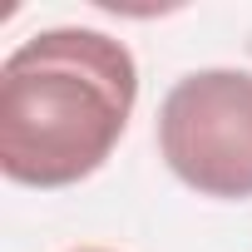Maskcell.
<instances>
[{"label": "cell", "mask_w": 252, "mask_h": 252, "mask_svg": "<svg viewBox=\"0 0 252 252\" xmlns=\"http://www.w3.org/2000/svg\"><path fill=\"white\" fill-rule=\"evenodd\" d=\"M74 252H109V247H74Z\"/></svg>", "instance_id": "obj_3"}, {"label": "cell", "mask_w": 252, "mask_h": 252, "mask_svg": "<svg viewBox=\"0 0 252 252\" xmlns=\"http://www.w3.org/2000/svg\"><path fill=\"white\" fill-rule=\"evenodd\" d=\"M139 104L129 45L55 25L0 64V173L25 188H74L109 163Z\"/></svg>", "instance_id": "obj_1"}, {"label": "cell", "mask_w": 252, "mask_h": 252, "mask_svg": "<svg viewBox=\"0 0 252 252\" xmlns=\"http://www.w3.org/2000/svg\"><path fill=\"white\" fill-rule=\"evenodd\" d=\"M158 154L203 198H252V74L193 69L158 104Z\"/></svg>", "instance_id": "obj_2"}]
</instances>
